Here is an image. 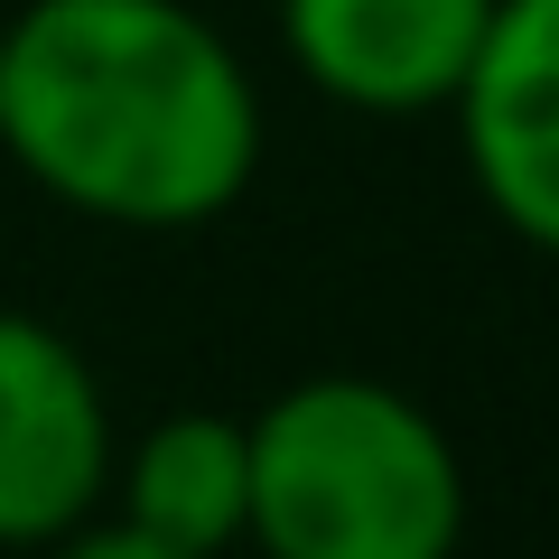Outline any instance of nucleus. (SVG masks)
Here are the masks:
<instances>
[{
	"label": "nucleus",
	"instance_id": "nucleus-1",
	"mask_svg": "<svg viewBox=\"0 0 559 559\" xmlns=\"http://www.w3.org/2000/svg\"><path fill=\"white\" fill-rule=\"evenodd\" d=\"M261 84L187 0H28L0 28V159L112 234H197L261 178Z\"/></svg>",
	"mask_w": 559,
	"mask_h": 559
},
{
	"label": "nucleus",
	"instance_id": "nucleus-2",
	"mask_svg": "<svg viewBox=\"0 0 559 559\" xmlns=\"http://www.w3.org/2000/svg\"><path fill=\"white\" fill-rule=\"evenodd\" d=\"M252 513L261 559H457L466 466L457 439L382 373H299L252 419Z\"/></svg>",
	"mask_w": 559,
	"mask_h": 559
},
{
	"label": "nucleus",
	"instance_id": "nucleus-3",
	"mask_svg": "<svg viewBox=\"0 0 559 559\" xmlns=\"http://www.w3.org/2000/svg\"><path fill=\"white\" fill-rule=\"evenodd\" d=\"M112 392L66 326L0 308V550L38 559L112 495Z\"/></svg>",
	"mask_w": 559,
	"mask_h": 559
},
{
	"label": "nucleus",
	"instance_id": "nucleus-4",
	"mask_svg": "<svg viewBox=\"0 0 559 559\" xmlns=\"http://www.w3.org/2000/svg\"><path fill=\"white\" fill-rule=\"evenodd\" d=\"M448 121H457V159L485 215L522 252H550L559 242V0H495L476 57L448 94Z\"/></svg>",
	"mask_w": 559,
	"mask_h": 559
},
{
	"label": "nucleus",
	"instance_id": "nucleus-5",
	"mask_svg": "<svg viewBox=\"0 0 559 559\" xmlns=\"http://www.w3.org/2000/svg\"><path fill=\"white\" fill-rule=\"evenodd\" d=\"M495 0H280V57L318 103L364 121L448 112Z\"/></svg>",
	"mask_w": 559,
	"mask_h": 559
},
{
	"label": "nucleus",
	"instance_id": "nucleus-6",
	"mask_svg": "<svg viewBox=\"0 0 559 559\" xmlns=\"http://www.w3.org/2000/svg\"><path fill=\"white\" fill-rule=\"evenodd\" d=\"M103 513L131 532L168 540L187 559L242 550V513H252V439L234 411H168L140 439L112 448V495Z\"/></svg>",
	"mask_w": 559,
	"mask_h": 559
},
{
	"label": "nucleus",
	"instance_id": "nucleus-7",
	"mask_svg": "<svg viewBox=\"0 0 559 559\" xmlns=\"http://www.w3.org/2000/svg\"><path fill=\"white\" fill-rule=\"evenodd\" d=\"M38 559H187V550H168V540H150V532H131V522H112V513H94L84 532H66V540H47Z\"/></svg>",
	"mask_w": 559,
	"mask_h": 559
}]
</instances>
